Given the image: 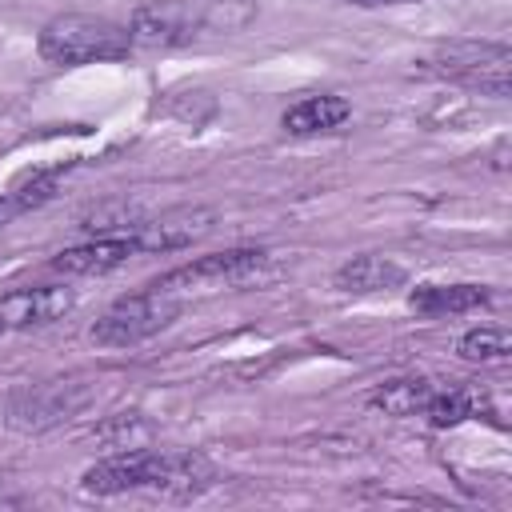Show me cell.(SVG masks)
Instances as JSON below:
<instances>
[{"mask_svg":"<svg viewBox=\"0 0 512 512\" xmlns=\"http://www.w3.org/2000/svg\"><path fill=\"white\" fill-rule=\"evenodd\" d=\"M36 48L48 64H96V60L128 56L132 40H128V28H120L104 16L60 12L40 28Z\"/></svg>","mask_w":512,"mask_h":512,"instance_id":"obj_1","label":"cell"},{"mask_svg":"<svg viewBox=\"0 0 512 512\" xmlns=\"http://www.w3.org/2000/svg\"><path fill=\"white\" fill-rule=\"evenodd\" d=\"M268 264V252L260 248H224V252H208L192 264H180L172 272H164L160 280H152V288L180 296L192 288H224V284H240L248 276H256Z\"/></svg>","mask_w":512,"mask_h":512,"instance_id":"obj_5","label":"cell"},{"mask_svg":"<svg viewBox=\"0 0 512 512\" xmlns=\"http://www.w3.org/2000/svg\"><path fill=\"white\" fill-rule=\"evenodd\" d=\"M432 72L448 76V80H460L468 88H480L484 96H496L504 100L512 92V52L508 44H488V40H452L444 44L432 60Z\"/></svg>","mask_w":512,"mask_h":512,"instance_id":"obj_3","label":"cell"},{"mask_svg":"<svg viewBox=\"0 0 512 512\" xmlns=\"http://www.w3.org/2000/svg\"><path fill=\"white\" fill-rule=\"evenodd\" d=\"M176 316H180V296H168V292H160V288L148 284L144 292L116 300L92 324V340L100 348H128V344H140V340L164 332Z\"/></svg>","mask_w":512,"mask_h":512,"instance_id":"obj_2","label":"cell"},{"mask_svg":"<svg viewBox=\"0 0 512 512\" xmlns=\"http://www.w3.org/2000/svg\"><path fill=\"white\" fill-rule=\"evenodd\" d=\"M208 32H240L256 20V0H200Z\"/></svg>","mask_w":512,"mask_h":512,"instance_id":"obj_17","label":"cell"},{"mask_svg":"<svg viewBox=\"0 0 512 512\" xmlns=\"http://www.w3.org/2000/svg\"><path fill=\"white\" fill-rule=\"evenodd\" d=\"M460 356L464 360H508L512 352V336L504 328H492V324H480V328H468L460 336Z\"/></svg>","mask_w":512,"mask_h":512,"instance_id":"obj_16","label":"cell"},{"mask_svg":"<svg viewBox=\"0 0 512 512\" xmlns=\"http://www.w3.org/2000/svg\"><path fill=\"white\" fill-rule=\"evenodd\" d=\"M428 396H432V384L424 376H400L372 392V408H380L384 416H416L424 412Z\"/></svg>","mask_w":512,"mask_h":512,"instance_id":"obj_14","label":"cell"},{"mask_svg":"<svg viewBox=\"0 0 512 512\" xmlns=\"http://www.w3.org/2000/svg\"><path fill=\"white\" fill-rule=\"evenodd\" d=\"M88 384L80 380H48V384H32L28 392L12 396L8 404V424L20 432H44L52 424L72 420L84 404H88Z\"/></svg>","mask_w":512,"mask_h":512,"instance_id":"obj_7","label":"cell"},{"mask_svg":"<svg viewBox=\"0 0 512 512\" xmlns=\"http://www.w3.org/2000/svg\"><path fill=\"white\" fill-rule=\"evenodd\" d=\"M24 212H28V208L20 204V196H16V192H0V228H4V224H12V220H16V216H24Z\"/></svg>","mask_w":512,"mask_h":512,"instance_id":"obj_18","label":"cell"},{"mask_svg":"<svg viewBox=\"0 0 512 512\" xmlns=\"http://www.w3.org/2000/svg\"><path fill=\"white\" fill-rule=\"evenodd\" d=\"M212 208H172V212H160L156 220H144L136 224L132 244L136 252H176L192 240H200L208 228H212Z\"/></svg>","mask_w":512,"mask_h":512,"instance_id":"obj_8","label":"cell"},{"mask_svg":"<svg viewBox=\"0 0 512 512\" xmlns=\"http://www.w3.org/2000/svg\"><path fill=\"white\" fill-rule=\"evenodd\" d=\"M348 116H352V104H348L344 96H336V92H320V96H304V100H296V104L280 116V124H284L288 136H320V132L340 128Z\"/></svg>","mask_w":512,"mask_h":512,"instance_id":"obj_11","label":"cell"},{"mask_svg":"<svg viewBox=\"0 0 512 512\" xmlns=\"http://www.w3.org/2000/svg\"><path fill=\"white\" fill-rule=\"evenodd\" d=\"M408 304L416 312H472L488 304V288L484 284H424L408 296Z\"/></svg>","mask_w":512,"mask_h":512,"instance_id":"obj_13","label":"cell"},{"mask_svg":"<svg viewBox=\"0 0 512 512\" xmlns=\"http://www.w3.org/2000/svg\"><path fill=\"white\" fill-rule=\"evenodd\" d=\"M176 476V456H160L148 448H120L112 456H104L100 464H92L80 476V488L92 496H120L132 488H156L168 492Z\"/></svg>","mask_w":512,"mask_h":512,"instance_id":"obj_4","label":"cell"},{"mask_svg":"<svg viewBox=\"0 0 512 512\" xmlns=\"http://www.w3.org/2000/svg\"><path fill=\"white\" fill-rule=\"evenodd\" d=\"M348 4H360V8H392V4H416V0H348Z\"/></svg>","mask_w":512,"mask_h":512,"instance_id":"obj_19","label":"cell"},{"mask_svg":"<svg viewBox=\"0 0 512 512\" xmlns=\"http://www.w3.org/2000/svg\"><path fill=\"white\" fill-rule=\"evenodd\" d=\"M404 264H396L392 256H376V252H368V256H352L348 264H340L336 268V276H332V284L340 288V292H356V296H364V292H384V288H396V284H404Z\"/></svg>","mask_w":512,"mask_h":512,"instance_id":"obj_12","label":"cell"},{"mask_svg":"<svg viewBox=\"0 0 512 512\" xmlns=\"http://www.w3.org/2000/svg\"><path fill=\"white\" fill-rule=\"evenodd\" d=\"M472 412H476V396H472V392H464V388L436 392V388H432V396H428V404H424L420 416H428L432 428H456V424L468 420Z\"/></svg>","mask_w":512,"mask_h":512,"instance_id":"obj_15","label":"cell"},{"mask_svg":"<svg viewBox=\"0 0 512 512\" xmlns=\"http://www.w3.org/2000/svg\"><path fill=\"white\" fill-rule=\"evenodd\" d=\"M204 32L200 0H148L128 20V40L136 48H180Z\"/></svg>","mask_w":512,"mask_h":512,"instance_id":"obj_6","label":"cell"},{"mask_svg":"<svg viewBox=\"0 0 512 512\" xmlns=\"http://www.w3.org/2000/svg\"><path fill=\"white\" fill-rule=\"evenodd\" d=\"M72 304H76L72 288H60V284L4 292V296H0V332H20V328L52 324V320H60Z\"/></svg>","mask_w":512,"mask_h":512,"instance_id":"obj_9","label":"cell"},{"mask_svg":"<svg viewBox=\"0 0 512 512\" xmlns=\"http://www.w3.org/2000/svg\"><path fill=\"white\" fill-rule=\"evenodd\" d=\"M132 256H136L132 236H96V240H84L76 248L56 252L52 268L64 276H104V272L128 264Z\"/></svg>","mask_w":512,"mask_h":512,"instance_id":"obj_10","label":"cell"}]
</instances>
